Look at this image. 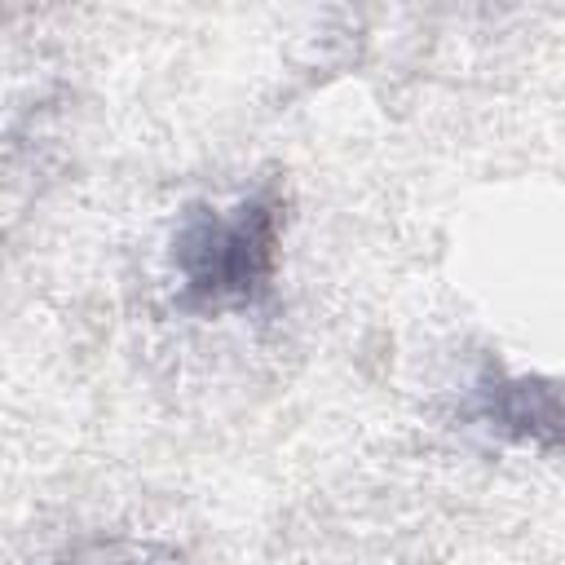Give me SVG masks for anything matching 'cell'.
<instances>
[{"instance_id":"2","label":"cell","mask_w":565,"mask_h":565,"mask_svg":"<svg viewBox=\"0 0 565 565\" xmlns=\"http://www.w3.org/2000/svg\"><path fill=\"white\" fill-rule=\"evenodd\" d=\"M459 415L499 441L543 455H565V380L508 375L499 366H486L468 384Z\"/></svg>"},{"instance_id":"1","label":"cell","mask_w":565,"mask_h":565,"mask_svg":"<svg viewBox=\"0 0 565 565\" xmlns=\"http://www.w3.org/2000/svg\"><path fill=\"white\" fill-rule=\"evenodd\" d=\"M278 238L282 203L274 190H256L234 203H190L168 243L177 305L194 313L260 305L274 287Z\"/></svg>"},{"instance_id":"3","label":"cell","mask_w":565,"mask_h":565,"mask_svg":"<svg viewBox=\"0 0 565 565\" xmlns=\"http://www.w3.org/2000/svg\"><path fill=\"white\" fill-rule=\"evenodd\" d=\"M53 565H190L177 547L137 534H93L71 543Z\"/></svg>"}]
</instances>
